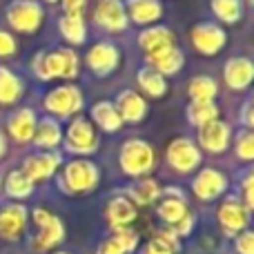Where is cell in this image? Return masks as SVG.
I'll use <instances>...</instances> for the list:
<instances>
[{
  "mask_svg": "<svg viewBox=\"0 0 254 254\" xmlns=\"http://www.w3.org/2000/svg\"><path fill=\"white\" fill-rule=\"evenodd\" d=\"M31 69L40 80H49L54 76H63V78H74L78 74V56L74 49L61 47L56 52H40L34 56Z\"/></svg>",
  "mask_w": 254,
  "mask_h": 254,
  "instance_id": "6da1fadb",
  "label": "cell"
},
{
  "mask_svg": "<svg viewBox=\"0 0 254 254\" xmlns=\"http://www.w3.org/2000/svg\"><path fill=\"white\" fill-rule=\"evenodd\" d=\"M98 179H101L98 167L92 161L78 158V161H71L65 167L61 185L67 192H89V190H94L98 185Z\"/></svg>",
  "mask_w": 254,
  "mask_h": 254,
  "instance_id": "7a4b0ae2",
  "label": "cell"
},
{
  "mask_svg": "<svg viewBox=\"0 0 254 254\" xmlns=\"http://www.w3.org/2000/svg\"><path fill=\"white\" fill-rule=\"evenodd\" d=\"M154 165V152L145 140L129 138L121 147V167L125 174L129 176H140L149 172Z\"/></svg>",
  "mask_w": 254,
  "mask_h": 254,
  "instance_id": "3957f363",
  "label": "cell"
},
{
  "mask_svg": "<svg viewBox=\"0 0 254 254\" xmlns=\"http://www.w3.org/2000/svg\"><path fill=\"white\" fill-rule=\"evenodd\" d=\"M7 18L13 29L25 31V34H34L40 27V22H43V9L34 0H16L9 7Z\"/></svg>",
  "mask_w": 254,
  "mask_h": 254,
  "instance_id": "277c9868",
  "label": "cell"
},
{
  "mask_svg": "<svg viewBox=\"0 0 254 254\" xmlns=\"http://www.w3.org/2000/svg\"><path fill=\"white\" fill-rule=\"evenodd\" d=\"M167 161L179 172H192L201 163V152L190 138H176L167 147Z\"/></svg>",
  "mask_w": 254,
  "mask_h": 254,
  "instance_id": "5b68a950",
  "label": "cell"
},
{
  "mask_svg": "<svg viewBox=\"0 0 254 254\" xmlns=\"http://www.w3.org/2000/svg\"><path fill=\"white\" fill-rule=\"evenodd\" d=\"M45 105H47L49 112H54L58 116H71L83 107V94L71 85H65V87L49 92L47 98H45Z\"/></svg>",
  "mask_w": 254,
  "mask_h": 254,
  "instance_id": "8992f818",
  "label": "cell"
},
{
  "mask_svg": "<svg viewBox=\"0 0 254 254\" xmlns=\"http://www.w3.org/2000/svg\"><path fill=\"white\" fill-rule=\"evenodd\" d=\"M225 40H228L225 31L221 29L219 25H214V22H201V25H196L192 29L194 47L201 54H205V56H212V54H216L219 49H223Z\"/></svg>",
  "mask_w": 254,
  "mask_h": 254,
  "instance_id": "52a82bcc",
  "label": "cell"
},
{
  "mask_svg": "<svg viewBox=\"0 0 254 254\" xmlns=\"http://www.w3.org/2000/svg\"><path fill=\"white\" fill-rule=\"evenodd\" d=\"M98 147L96 134H94L89 121L76 119L67 129V149L76 154H92Z\"/></svg>",
  "mask_w": 254,
  "mask_h": 254,
  "instance_id": "ba28073f",
  "label": "cell"
},
{
  "mask_svg": "<svg viewBox=\"0 0 254 254\" xmlns=\"http://www.w3.org/2000/svg\"><path fill=\"white\" fill-rule=\"evenodd\" d=\"M94 20L107 31H123L127 27V13L121 0H101L94 11Z\"/></svg>",
  "mask_w": 254,
  "mask_h": 254,
  "instance_id": "9c48e42d",
  "label": "cell"
},
{
  "mask_svg": "<svg viewBox=\"0 0 254 254\" xmlns=\"http://www.w3.org/2000/svg\"><path fill=\"white\" fill-rule=\"evenodd\" d=\"M87 65L94 74L98 76H107L116 69L119 65V49L112 43H98L89 49L87 54Z\"/></svg>",
  "mask_w": 254,
  "mask_h": 254,
  "instance_id": "30bf717a",
  "label": "cell"
},
{
  "mask_svg": "<svg viewBox=\"0 0 254 254\" xmlns=\"http://www.w3.org/2000/svg\"><path fill=\"white\" fill-rule=\"evenodd\" d=\"M225 188H228V181L216 170H203L194 179V192L201 201H214L225 192Z\"/></svg>",
  "mask_w": 254,
  "mask_h": 254,
  "instance_id": "8fae6325",
  "label": "cell"
},
{
  "mask_svg": "<svg viewBox=\"0 0 254 254\" xmlns=\"http://www.w3.org/2000/svg\"><path fill=\"white\" fill-rule=\"evenodd\" d=\"M27 223V207L25 205H4L0 210V237L2 239H13L20 237V232L25 230Z\"/></svg>",
  "mask_w": 254,
  "mask_h": 254,
  "instance_id": "7c38bea8",
  "label": "cell"
},
{
  "mask_svg": "<svg viewBox=\"0 0 254 254\" xmlns=\"http://www.w3.org/2000/svg\"><path fill=\"white\" fill-rule=\"evenodd\" d=\"M198 143L210 152H223L230 143V127L221 121H212L198 127Z\"/></svg>",
  "mask_w": 254,
  "mask_h": 254,
  "instance_id": "4fadbf2b",
  "label": "cell"
},
{
  "mask_svg": "<svg viewBox=\"0 0 254 254\" xmlns=\"http://www.w3.org/2000/svg\"><path fill=\"white\" fill-rule=\"evenodd\" d=\"M58 163H61V156L58 154H36V156H29L22 165V172L27 174V179L34 183V181H45L56 172Z\"/></svg>",
  "mask_w": 254,
  "mask_h": 254,
  "instance_id": "5bb4252c",
  "label": "cell"
},
{
  "mask_svg": "<svg viewBox=\"0 0 254 254\" xmlns=\"http://www.w3.org/2000/svg\"><path fill=\"white\" fill-rule=\"evenodd\" d=\"M116 112H119L121 121H127V123H140L147 114V103L138 96L136 92L127 89L119 96L116 101Z\"/></svg>",
  "mask_w": 254,
  "mask_h": 254,
  "instance_id": "9a60e30c",
  "label": "cell"
},
{
  "mask_svg": "<svg viewBox=\"0 0 254 254\" xmlns=\"http://www.w3.org/2000/svg\"><path fill=\"white\" fill-rule=\"evenodd\" d=\"M219 221L228 234H237L248 225V210L239 201L228 198L219 210Z\"/></svg>",
  "mask_w": 254,
  "mask_h": 254,
  "instance_id": "2e32d148",
  "label": "cell"
},
{
  "mask_svg": "<svg viewBox=\"0 0 254 254\" xmlns=\"http://www.w3.org/2000/svg\"><path fill=\"white\" fill-rule=\"evenodd\" d=\"M138 45L140 49H145L147 56H154V54L163 52L167 47H174V36L167 27H149V29L140 31Z\"/></svg>",
  "mask_w": 254,
  "mask_h": 254,
  "instance_id": "e0dca14e",
  "label": "cell"
},
{
  "mask_svg": "<svg viewBox=\"0 0 254 254\" xmlns=\"http://www.w3.org/2000/svg\"><path fill=\"white\" fill-rule=\"evenodd\" d=\"M254 67L248 58H230L225 63V83L232 89H246L252 83Z\"/></svg>",
  "mask_w": 254,
  "mask_h": 254,
  "instance_id": "ac0fdd59",
  "label": "cell"
},
{
  "mask_svg": "<svg viewBox=\"0 0 254 254\" xmlns=\"http://www.w3.org/2000/svg\"><path fill=\"white\" fill-rule=\"evenodd\" d=\"M147 63L152 65V69L158 71L161 76L163 74L170 76V74H176V71L183 67L185 58H183V54H181V49H176V45H174V47H167V49H163V52L154 54V56H147Z\"/></svg>",
  "mask_w": 254,
  "mask_h": 254,
  "instance_id": "d6986e66",
  "label": "cell"
},
{
  "mask_svg": "<svg viewBox=\"0 0 254 254\" xmlns=\"http://www.w3.org/2000/svg\"><path fill=\"white\" fill-rule=\"evenodd\" d=\"M36 129V114L31 110H18L16 114L9 119V131L18 143H27L29 138H34Z\"/></svg>",
  "mask_w": 254,
  "mask_h": 254,
  "instance_id": "ffe728a7",
  "label": "cell"
},
{
  "mask_svg": "<svg viewBox=\"0 0 254 254\" xmlns=\"http://www.w3.org/2000/svg\"><path fill=\"white\" fill-rule=\"evenodd\" d=\"M134 219H136V207L129 203V198L125 196L112 198L110 205H107V221L114 228H127Z\"/></svg>",
  "mask_w": 254,
  "mask_h": 254,
  "instance_id": "44dd1931",
  "label": "cell"
},
{
  "mask_svg": "<svg viewBox=\"0 0 254 254\" xmlns=\"http://www.w3.org/2000/svg\"><path fill=\"white\" fill-rule=\"evenodd\" d=\"M61 123L56 119H40V123H36V129H34V140L38 147H56L61 143Z\"/></svg>",
  "mask_w": 254,
  "mask_h": 254,
  "instance_id": "7402d4cb",
  "label": "cell"
},
{
  "mask_svg": "<svg viewBox=\"0 0 254 254\" xmlns=\"http://www.w3.org/2000/svg\"><path fill=\"white\" fill-rule=\"evenodd\" d=\"M127 9L134 22L147 25L161 18V2L158 0H127Z\"/></svg>",
  "mask_w": 254,
  "mask_h": 254,
  "instance_id": "603a6c76",
  "label": "cell"
},
{
  "mask_svg": "<svg viewBox=\"0 0 254 254\" xmlns=\"http://www.w3.org/2000/svg\"><path fill=\"white\" fill-rule=\"evenodd\" d=\"M92 119L96 121V125L103 127L105 131H116V129H121V125H123V121H121L116 107L107 101H101L92 107Z\"/></svg>",
  "mask_w": 254,
  "mask_h": 254,
  "instance_id": "cb8c5ba5",
  "label": "cell"
},
{
  "mask_svg": "<svg viewBox=\"0 0 254 254\" xmlns=\"http://www.w3.org/2000/svg\"><path fill=\"white\" fill-rule=\"evenodd\" d=\"M22 94V83L16 74H11L9 69L0 67V103L2 105H11L20 98Z\"/></svg>",
  "mask_w": 254,
  "mask_h": 254,
  "instance_id": "d4e9b609",
  "label": "cell"
},
{
  "mask_svg": "<svg viewBox=\"0 0 254 254\" xmlns=\"http://www.w3.org/2000/svg\"><path fill=\"white\" fill-rule=\"evenodd\" d=\"M158 216L165 223L176 225L179 221H183L188 216V205H185L183 196H165V201L158 205Z\"/></svg>",
  "mask_w": 254,
  "mask_h": 254,
  "instance_id": "484cf974",
  "label": "cell"
},
{
  "mask_svg": "<svg viewBox=\"0 0 254 254\" xmlns=\"http://www.w3.org/2000/svg\"><path fill=\"white\" fill-rule=\"evenodd\" d=\"M63 234H65L63 223L56 219V216H52V219L40 228V234H38V239H36V248H40V250H49V248H54L56 243L63 241Z\"/></svg>",
  "mask_w": 254,
  "mask_h": 254,
  "instance_id": "4316f807",
  "label": "cell"
},
{
  "mask_svg": "<svg viewBox=\"0 0 254 254\" xmlns=\"http://www.w3.org/2000/svg\"><path fill=\"white\" fill-rule=\"evenodd\" d=\"M138 85L143 92H147V96H154V98L163 96L167 89L165 78H163L158 71H154L152 67H143V69L138 71Z\"/></svg>",
  "mask_w": 254,
  "mask_h": 254,
  "instance_id": "83f0119b",
  "label": "cell"
},
{
  "mask_svg": "<svg viewBox=\"0 0 254 254\" xmlns=\"http://www.w3.org/2000/svg\"><path fill=\"white\" fill-rule=\"evenodd\" d=\"M190 96L194 103H212L216 96V83L210 76H196L190 80Z\"/></svg>",
  "mask_w": 254,
  "mask_h": 254,
  "instance_id": "f1b7e54d",
  "label": "cell"
},
{
  "mask_svg": "<svg viewBox=\"0 0 254 254\" xmlns=\"http://www.w3.org/2000/svg\"><path fill=\"white\" fill-rule=\"evenodd\" d=\"M219 119V107L214 103H192L188 107V121L196 127H203Z\"/></svg>",
  "mask_w": 254,
  "mask_h": 254,
  "instance_id": "f546056e",
  "label": "cell"
},
{
  "mask_svg": "<svg viewBox=\"0 0 254 254\" xmlns=\"http://www.w3.org/2000/svg\"><path fill=\"white\" fill-rule=\"evenodd\" d=\"M58 27H61V34L65 36L69 43L74 45H83L85 43V22L80 16H63L58 20Z\"/></svg>",
  "mask_w": 254,
  "mask_h": 254,
  "instance_id": "4dcf8cb0",
  "label": "cell"
},
{
  "mask_svg": "<svg viewBox=\"0 0 254 254\" xmlns=\"http://www.w3.org/2000/svg\"><path fill=\"white\" fill-rule=\"evenodd\" d=\"M34 190V183L27 179V174L22 170H13L7 176V194L13 198H27Z\"/></svg>",
  "mask_w": 254,
  "mask_h": 254,
  "instance_id": "1f68e13d",
  "label": "cell"
},
{
  "mask_svg": "<svg viewBox=\"0 0 254 254\" xmlns=\"http://www.w3.org/2000/svg\"><path fill=\"white\" fill-rule=\"evenodd\" d=\"M179 243H176V234L174 232H163L156 234L147 246L140 250V254H174Z\"/></svg>",
  "mask_w": 254,
  "mask_h": 254,
  "instance_id": "d6a6232c",
  "label": "cell"
},
{
  "mask_svg": "<svg viewBox=\"0 0 254 254\" xmlns=\"http://www.w3.org/2000/svg\"><path fill=\"white\" fill-rule=\"evenodd\" d=\"M158 194H161V190H158L156 181H152V179H143V181H138V183H134L129 188V196L134 198L136 203H140V205L152 203Z\"/></svg>",
  "mask_w": 254,
  "mask_h": 254,
  "instance_id": "836d02e7",
  "label": "cell"
},
{
  "mask_svg": "<svg viewBox=\"0 0 254 254\" xmlns=\"http://www.w3.org/2000/svg\"><path fill=\"white\" fill-rule=\"evenodd\" d=\"M212 11L223 22H237L243 13L241 0H212Z\"/></svg>",
  "mask_w": 254,
  "mask_h": 254,
  "instance_id": "e575fe53",
  "label": "cell"
},
{
  "mask_svg": "<svg viewBox=\"0 0 254 254\" xmlns=\"http://www.w3.org/2000/svg\"><path fill=\"white\" fill-rule=\"evenodd\" d=\"M112 241H114L125 254H129L136 246H138V234H136L134 230H129V228H114Z\"/></svg>",
  "mask_w": 254,
  "mask_h": 254,
  "instance_id": "d590c367",
  "label": "cell"
},
{
  "mask_svg": "<svg viewBox=\"0 0 254 254\" xmlns=\"http://www.w3.org/2000/svg\"><path fill=\"white\" fill-rule=\"evenodd\" d=\"M237 156L243 158V161H250L254 156V134L250 129L241 131L237 136Z\"/></svg>",
  "mask_w": 254,
  "mask_h": 254,
  "instance_id": "8d00e7d4",
  "label": "cell"
},
{
  "mask_svg": "<svg viewBox=\"0 0 254 254\" xmlns=\"http://www.w3.org/2000/svg\"><path fill=\"white\" fill-rule=\"evenodd\" d=\"M16 52V40L11 34L7 31H0V56H11Z\"/></svg>",
  "mask_w": 254,
  "mask_h": 254,
  "instance_id": "74e56055",
  "label": "cell"
},
{
  "mask_svg": "<svg viewBox=\"0 0 254 254\" xmlns=\"http://www.w3.org/2000/svg\"><path fill=\"white\" fill-rule=\"evenodd\" d=\"M237 250L241 254H254V234L252 232H243L237 239Z\"/></svg>",
  "mask_w": 254,
  "mask_h": 254,
  "instance_id": "f35d334b",
  "label": "cell"
},
{
  "mask_svg": "<svg viewBox=\"0 0 254 254\" xmlns=\"http://www.w3.org/2000/svg\"><path fill=\"white\" fill-rule=\"evenodd\" d=\"M65 16H80L85 9V0H63Z\"/></svg>",
  "mask_w": 254,
  "mask_h": 254,
  "instance_id": "ab89813d",
  "label": "cell"
},
{
  "mask_svg": "<svg viewBox=\"0 0 254 254\" xmlns=\"http://www.w3.org/2000/svg\"><path fill=\"white\" fill-rule=\"evenodd\" d=\"M243 194H246V210L250 212L254 205V196H252V174L248 172L246 179H243Z\"/></svg>",
  "mask_w": 254,
  "mask_h": 254,
  "instance_id": "60d3db41",
  "label": "cell"
},
{
  "mask_svg": "<svg viewBox=\"0 0 254 254\" xmlns=\"http://www.w3.org/2000/svg\"><path fill=\"white\" fill-rule=\"evenodd\" d=\"M192 225H194V216L188 214L183 221H179V223H176V234H179V237L190 234V232H192Z\"/></svg>",
  "mask_w": 254,
  "mask_h": 254,
  "instance_id": "b9f144b4",
  "label": "cell"
},
{
  "mask_svg": "<svg viewBox=\"0 0 254 254\" xmlns=\"http://www.w3.org/2000/svg\"><path fill=\"white\" fill-rule=\"evenodd\" d=\"M98 254H125V252L121 250V248L116 246V243L112 241V239H107V241L103 243L101 248H98Z\"/></svg>",
  "mask_w": 254,
  "mask_h": 254,
  "instance_id": "7bdbcfd3",
  "label": "cell"
},
{
  "mask_svg": "<svg viewBox=\"0 0 254 254\" xmlns=\"http://www.w3.org/2000/svg\"><path fill=\"white\" fill-rule=\"evenodd\" d=\"M243 123H246L248 127L254 123V119H252V101H246V107H243Z\"/></svg>",
  "mask_w": 254,
  "mask_h": 254,
  "instance_id": "ee69618b",
  "label": "cell"
},
{
  "mask_svg": "<svg viewBox=\"0 0 254 254\" xmlns=\"http://www.w3.org/2000/svg\"><path fill=\"white\" fill-rule=\"evenodd\" d=\"M4 154V138H2V134H0V156Z\"/></svg>",
  "mask_w": 254,
  "mask_h": 254,
  "instance_id": "f6af8a7d",
  "label": "cell"
},
{
  "mask_svg": "<svg viewBox=\"0 0 254 254\" xmlns=\"http://www.w3.org/2000/svg\"><path fill=\"white\" fill-rule=\"evenodd\" d=\"M58 254H67V252H58Z\"/></svg>",
  "mask_w": 254,
  "mask_h": 254,
  "instance_id": "bcb514c9",
  "label": "cell"
},
{
  "mask_svg": "<svg viewBox=\"0 0 254 254\" xmlns=\"http://www.w3.org/2000/svg\"><path fill=\"white\" fill-rule=\"evenodd\" d=\"M49 2H56V0H49Z\"/></svg>",
  "mask_w": 254,
  "mask_h": 254,
  "instance_id": "7dc6e473",
  "label": "cell"
}]
</instances>
